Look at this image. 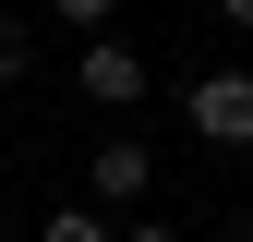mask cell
Segmentation results:
<instances>
[{
  "label": "cell",
  "instance_id": "52a82bcc",
  "mask_svg": "<svg viewBox=\"0 0 253 242\" xmlns=\"http://www.w3.org/2000/svg\"><path fill=\"white\" fill-rule=\"evenodd\" d=\"M217 12H229V24H241V37H253V0H217Z\"/></svg>",
  "mask_w": 253,
  "mask_h": 242
},
{
  "label": "cell",
  "instance_id": "8992f818",
  "mask_svg": "<svg viewBox=\"0 0 253 242\" xmlns=\"http://www.w3.org/2000/svg\"><path fill=\"white\" fill-rule=\"evenodd\" d=\"M48 12H60V24H84V37H109V12H121V0H48Z\"/></svg>",
  "mask_w": 253,
  "mask_h": 242
},
{
  "label": "cell",
  "instance_id": "3957f363",
  "mask_svg": "<svg viewBox=\"0 0 253 242\" xmlns=\"http://www.w3.org/2000/svg\"><path fill=\"white\" fill-rule=\"evenodd\" d=\"M84 182H97V206H133L145 182H157V158H145L133 133H109V145H97V170H84Z\"/></svg>",
  "mask_w": 253,
  "mask_h": 242
},
{
  "label": "cell",
  "instance_id": "277c9868",
  "mask_svg": "<svg viewBox=\"0 0 253 242\" xmlns=\"http://www.w3.org/2000/svg\"><path fill=\"white\" fill-rule=\"evenodd\" d=\"M37 242H121V230H109V206H60V218H48Z\"/></svg>",
  "mask_w": 253,
  "mask_h": 242
},
{
  "label": "cell",
  "instance_id": "6da1fadb",
  "mask_svg": "<svg viewBox=\"0 0 253 242\" xmlns=\"http://www.w3.org/2000/svg\"><path fill=\"white\" fill-rule=\"evenodd\" d=\"M181 109H193L205 145H253V73H193V85H181Z\"/></svg>",
  "mask_w": 253,
  "mask_h": 242
},
{
  "label": "cell",
  "instance_id": "ba28073f",
  "mask_svg": "<svg viewBox=\"0 0 253 242\" xmlns=\"http://www.w3.org/2000/svg\"><path fill=\"white\" fill-rule=\"evenodd\" d=\"M121 242H181V230H121Z\"/></svg>",
  "mask_w": 253,
  "mask_h": 242
},
{
  "label": "cell",
  "instance_id": "5b68a950",
  "mask_svg": "<svg viewBox=\"0 0 253 242\" xmlns=\"http://www.w3.org/2000/svg\"><path fill=\"white\" fill-rule=\"evenodd\" d=\"M24 73H37V37H24V24L0 12V85H24Z\"/></svg>",
  "mask_w": 253,
  "mask_h": 242
},
{
  "label": "cell",
  "instance_id": "7a4b0ae2",
  "mask_svg": "<svg viewBox=\"0 0 253 242\" xmlns=\"http://www.w3.org/2000/svg\"><path fill=\"white\" fill-rule=\"evenodd\" d=\"M73 85H84L97 109H133V97H145V60L121 49V37H84V60H73Z\"/></svg>",
  "mask_w": 253,
  "mask_h": 242
},
{
  "label": "cell",
  "instance_id": "9c48e42d",
  "mask_svg": "<svg viewBox=\"0 0 253 242\" xmlns=\"http://www.w3.org/2000/svg\"><path fill=\"white\" fill-rule=\"evenodd\" d=\"M241 242H253V206H241Z\"/></svg>",
  "mask_w": 253,
  "mask_h": 242
}]
</instances>
